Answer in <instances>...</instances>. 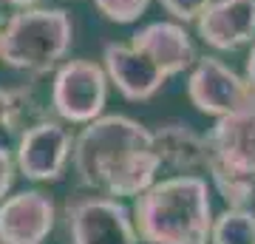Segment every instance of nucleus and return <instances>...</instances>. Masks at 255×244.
I'll list each match as a JSON object with an SVG mask.
<instances>
[{"instance_id":"nucleus-1","label":"nucleus","mask_w":255,"mask_h":244,"mask_svg":"<svg viewBox=\"0 0 255 244\" xmlns=\"http://www.w3.org/2000/svg\"><path fill=\"white\" fill-rule=\"evenodd\" d=\"M71 168L77 182L114 199H136L162 173L153 131L125 114H102L82 125L74 142Z\"/></svg>"},{"instance_id":"nucleus-2","label":"nucleus","mask_w":255,"mask_h":244,"mask_svg":"<svg viewBox=\"0 0 255 244\" xmlns=\"http://www.w3.org/2000/svg\"><path fill=\"white\" fill-rule=\"evenodd\" d=\"M210 196V182L201 173L156 179L130 208L142 244H210L216 222Z\"/></svg>"},{"instance_id":"nucleus-3","label":"nucleus","mask_w":255,"mask_h":244,"mask_svg":"<svg viewBox=\"0 0 255 244\" xmlns=\"http://www.w3.org/2000/svg\"><path fill=\"white\" fill-rule=\"evenodd\" d=\"M74 43V23L65 9L34 6L17 9L3 28L0 60L23 74H48L65 63Z\"/></svg>"},{"instance_id":"nucleus-4","label":"nucleus","mask_w":255,"mask_h":244,"mask_svg":"<svg viewBox=\"0 0 255 244\" xmlns=\"http://www.w3.org/2000/svg\"><path fill=\"white\" fill-rule=\"evenodd\" d=\"M68 244H142L133 210L122 199L88 193L68 199L63 210Z\"/></svg>"},{"instance_id":"nucleus-5","label":"nucleus","mask_w":255,"mask_h":244,"mask_svg":"<svg viewBox=\"0 0 255 244\" xmlns=\"http://www.w3.org/2000/svg\"><path fill=\"white\" fill-rule=\"evenodd\" d=\"M108 71L94 60H65L54 71L51 111L71 125H88L102 117L108 102Z\"/></svg>"},{"instance_id":"nucleus-6","label":"nucleus","mask_w":255,"mask_h":244,"mask_svg":"<svg viewBox=\"0 0 255 244\" xmlns=\"http://www.w3.org/2000/svg\"><path fill=\"white\" fill-rule=\"evenodd\" d=\"M77 136L65 128L63 119H40L26 128L14 142V162L17 173L28 182H57L63 179L74 156Z\"/></svg>"},{"instance_id":"nucleus-7","label":"nucleus","mask_w":255,"mask_h":244,"mask_svg":"<svg viewBox=\"0 0 255 244\" xmlns=\"http://www.w3.org/2000/svg\"><path fill=\"white\" fill-rule=\"evenodd\" d=\"M187 97L207 117H230L255 105V91L247 77L233 71L219 57H199L187 77Z\"/></svg>"},{"instance_id":"nucleus-8","label":"nucleus","mask_w":255,"mask_h":244,"mask_svg":"<svg viewBox=\"0 0 255 244\" xmlns=\"http://www.w3.org/2000/svg\"><path fill=\"white\" fill-rule=\"evenodd\" d=\"M204 136L210 148V171L216 168L255 182V105L216 119Z\"/></svg>"},{"instance_id":"nucleus-9","label":"nucleus","mask_w":255,"mask_h":244,"mask_svg":"<svg viewBox=\"0 0 255 244\" xmlns=\"http://www.w3.org/2000/svg\"><path fill=\"white\" fill-rule=\"evenodd\" d=\"M57 227V205L43 190H20L0 202V244H46Z\"/></svg>"},{"instance_id":"nucleus-10","label":"nucleus","mask_w":255,"mask_h":244,"mask_svg":"<svg viewBox=\"0 0 255 244\" xmlns=\"http://www.w3.org/2000/svg\"><path fill=\"white\" fill-rule=\"evenodd\" d=\"M102 65L108 71V80L117 91L130 102H145L156 97L170 77L156 65V60L130 43H108L102 48Z\"/></svg>"},{"instance_id":"nucleus-11","label":"nucleus","mask_w":255,"mask_h":244,"mask_svg":"<svg viewBox=\"0 0 255 244\" xmlns=\"http://www.w3.org/2000/svg\"><path fill=\"white\" fill-rule=\"evenodd\" d=\"M196 34L216 51L255 43V0H213L196 20Z\"/></svg>"},{"instance_id":"nucleus-12","label":"nucleus","mask_w":255,"mask_h":244,"mask_svg":"<svg viewBox=\"0 0 255 244\" xmlns=\"http://www.w3.org/2000/svg\"><path fill=\"white\" fill-rule=\"evenodd\" d=\"M130 43L136 45V48H142L150 60H156V65L167 77L184 74L199 60L196 57V45H193L190 34L184 31V26L179 20H156V23H147L139 31H133Z\"/></svg>"},{"instance_id":"nucleus-13","label":"nucleus","mask_w":255,"mask_h":244,"mask_svg":"<svg viewBox=\"0 0 255 244\" xmlns=\"http://www.w3.org/2000/svg\"><path fill=\"white\" fill-rule=\"evenodd\" d=\"M150 131H153V148L162 159V171L173 176L210 171V148L204 134L193 131L184 122H164Z\"/></svg>"},{"instance_id":"nucleus-14","label":"nucleus","mask_w":255,"mask_h":244,"mask_svg":"<svg viewBox=\"0 0 255 244\" xmlns=\"http://www.w3.org/2000/svg\"><path fill=\"white\" fill-rule=\"evenodd\" d=\"M46 117L48 108L40 105L31 85L0 88V145L9 148L11 142H17L26 128H31Z\"/></svg>"},{"instance_id":"nucleus-15","label":"nucleus","mask_w":255,"mask_h":244,"mask_svg":"<svg viewBox=\"0 0 255 244\" xmlns=\"http://www.w3.org/2000/svg\"><path fill=\"white\" fill-rule=\"evenodd\" d=\"M210 244H255V208H227L213 222Z\"/></svg>"},{"instance_id":"nucleus-16","label":"nucleus","mask_w":255,"mask_h":244,"mask_svg":"<svg viewBox=\"0 0 255 244\" xmlns=\"http://www.w3.org/2000/svg\"><path fill=\"white\" fill-rule=\"evenodd\" d=\"M207 176H210V185L216 188V193L224 199L227 208H253L255 205V182L233 176L227 171H216V168Z\"/></svg>"},{"instance_id":"nucleus-17","label":"nucleus","mask_w":255,"mask_h":244,"mask_svg":"<svg viewBox=\"0 0 255 244\" xmlns=\"http://www.w3.org/2000/svg\"><path fill=\"white\" fill-rule=\"evenodd\" d=\"M97 9L111 23H133L145 14L150 0H94Z\"/></svg>"},{"instance_id":"nucleus-18","label":"nucleus","mask_w":255,"mask_h":244,"mask_svg":"<svg viewBox=\"0 0 255 244\" xmlns=\"http://www.w3.org/2000/svg\"><path fill=\"white\" fill-rule=\"evenodd\" d=\"M162 9L179 23H196V20L210 9L213 0H159Z\"/></svg>"},{"instance_id":"nucleus-19","label":"nucleus","mask_w":255,"mask_h":244,"mask_svg":"<svg viewBox=\"0 0 255 244\" xmlns=\"http://www.w3.org/2000/svg\"><path fill=\"white\" fill-rule=\"evenodd\" d=\"M14 176H17V162H14V151L0 145V202L9 196L11 185H14Z\"/></svg>"},{"instance_id":"nucleus-20","label":"nucleus","mask_w":255,"mask_h":244,"mask_svg":"<svg viewBox=\"0 0 255 244\" xmlns=\"http://www.w3.org/2000/svg\"><path fill=\"white\" fill-rule=\"evenodd\" d=\"M244 77L250 80V85H253V91H255V43H253V48H250V54H247V71H244Z\"/></svg>"},{"instance_id":"nucleus-21","label":"nucleus","mask_w":255,"mask_h":244,"mask_svg":"<svg viewBox=\"0 0 255 244\" xmlns=\"http://www.w3.org/2000/svg\"><path fill=\"white\" fill-rule=\"evenodd\" d=\"M6 3L14 9H34V6H43L46 0H6Z\"/></svg>"},{"instance_id":"nucleus-22","label":"nucleus","mask_w":255,"mask_h":244,"mask_svg":"<svg viewBox=\"0 0 255 244\" xmlns=\"http://www.w3.org/2000/svg\"><path fill=\"white\" fill-rule=\"evenodd\" d=\"M3 28H6V23H3V14H0V45H3Z\"/></svg>"}]
</instances>
